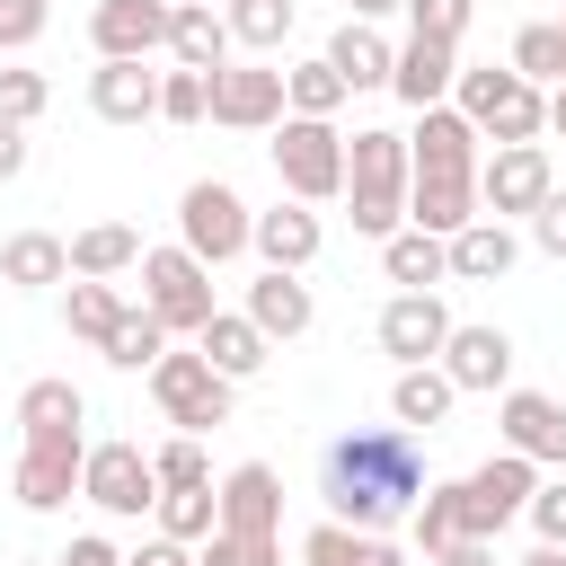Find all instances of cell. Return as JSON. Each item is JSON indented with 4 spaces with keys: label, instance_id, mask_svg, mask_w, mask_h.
Instances as JSON below:
<instances>
[{
    "label": "cell",
    "instance_id": "cell-49",
    "mask_svg": "<svg viewBox=\"0 0 566 566\" xmlns=\"http://www.w3.org/2000/svg\"><path fill=\"white\" fill-rule=\"evenodd\" d=\"M53 566H124V548H115V539H97V531H80V539H71Z\"/></svg>",
    "mask_w": 566,
    "mask_h": 566
},
{
    "label": "cell",
    "instance_id": "cell-32",
    "mask_svg": "<svg viewBox=\"0 0 566 566\" xmlns=\"http://www.w3.org/2000/svg\"><path fill=\"white\" fill-rule=\"evenodd\" d=\"M451 398H460V389H451V371H442V363H407V371H398V389H389V416H398L407 433H433V424L451 416Z\"/></svg>",
    "mask_w": 566,
    "mask_h": 566
},
{
    "label": "cell",
    "instance_id": "cell-2",
    "mask_svg": "<svg viewBox=\"0 0 566 566\" xmlns=\"http://www.w3.org/2000/svg\"><path fill=\"white\" fill-rule=\"evenodd\" d=\"M345 203H354V230L363 239H389L407 221V133L363 124L345 142Z\"/></svg>",
    "mask_w": 566,
    "mask_h": 566
},
{
    "label": "cell",
    "instance_id": "cell-26",
    "mask_svg": "<svg viewBox=\"0 0 566 566\" xmlns=\"http://www.w3.org/2000/svg\"><path fill=\"white\" fill-rule=\"evenodd\" d=\"M301 566H407L398 548H389V531H354V522H310L301 531Z\"/></svg>",
    "mask_w": 566,
    "mask_h": 566
},
{
    "label": "cell",
    "instance_id": "cell-14",
    "mask_svg": "<svg viewBox=\"0 0 566 566\" xmlns=\"http://www.w3.org/2000/svg\"><path fill=\"white\" fill-rule=\"evenodd\" d=\"M212 504H221V531L283 539V478H274V460H239V469L212 486Z\"/></svg>",
    "mask_w": 566,
    "mask_h": 566
},
{
    "label": "cell",
    "instance_id": "cell-3",
    "mask_svg": "<svg viewBox=\"0 0 566 566\" xmlns=\"http://www.w3.org/2000/svg\"><path fill=\"white\" fill-rule=\"evenodd\" d=\"M451 106L478 124V142H539L548 133V88H531L513 62L495 71V62H469L460 80H451Z\"/></svg>",
    "mask_w": 566,
    "mask_h": 566
},
{
    "label": "cell",
    "instance_id": "cell-24",
    "mask_svg": "<svg viewBox=\"0 0 566 566\" xmlns=\"http://www.w3.org/2000/svg\"><path fill=\"white\" fill-rule=\"evenodd\" d=\"M248 318L265 327V345H274V336L292 345V336H310V318H318V301H310V283H301V274H283V265H265V274L248 283Z\"/></svg>",
    "mask_w": 566,
    "mask_h": 566
},
{
    "label": "cell",
    "instance_id": "cell-21",
    "mask_svg": "<svg viewBox=\"0 0 566 566\" xmlns=\"http://www.w3.org/2000/svg\"><path fill=\"white\" fill-rule=\"evenodd\" d=\"M451 80H460V44H442V35H407L398 62H389V88H398L407 106H442Z\"/></svg>",
    "mask_w": 566,
    "mask_h": 566
},
{
    "label": "cell",
    "instance_id": "cell-4",
    "mask_svg": "<svg viewBox=\"0 0 566 566\" xmlns=\"http://www.w3.org/2000/svg\"><path fill=\"white\" fill-rule=\"evenodd\" d=\"M274 177L292 203H336L345 195V133L336 115H283L274 124Z\"/></svg>",
    "mask_w": 566,
    "mask_h": 566
},
{
    "label": "cell",
    "instance_id": "cell-25",
    "mask_svg": "<svg viewBox=\"0 0 566 566\" xmlns=\"http://www.w3.org/2000/svg\"><path fill=\"white\" fill-rule=\"evenodd\" d=\"M9 495H18L27 513H62V504L80 495V451H44V442H27L18 469H9Z\"/></svg>",
    "mask_w": 566,
    "mask_h": 566
},
{
    "label": "cell",
    "instance_id": "cell-39",
    "mask_svg": "<svg viewBox=\"0 0 566 566\" xmlns=\"http://www.w3.org/2000/svg\"><path fill=\"white\" fill-rule=\"evenodd\" d=\"M221 18H230V44H248V53H274V44L292 35V18H301V9H292V0H230Z\"/></svg>",
    "mask_w": 566,
    "mask_h": 566
},
{
    "label": "cell",
    "instance_id": "cell-6",
    "mask_svg": "<svg viewBox=\"0 0 566 566\" xmlns=\"http://www.w3.org/2000/svg\"><path fill=\"white\" fill-rule=\"evenodd\" d=\"M248 203H239V186H221V177H195L186 195H177V248L186 256H203V265H230V256H248Z\"/></svg>",
    "mask_w": 566,
    "mask_h": 566
},
{
    "label": "cell",
    "instance_id": "cell-38",
    "mask_svg": "<svg viewBox=\"0 0 566 566\" xmlns=\"http://www.w3.org/2000/svg\"><path fill=\"white\" fill-rule=\"evenodd\" d=\"M407 531H416V548L433 557V548H451L460 539V478H424V495H416V513H407Z\"/></svg>",
    "mask_w": 566,
    "mask_h": 566
},
{
    "label": "cell",
    "instance_id": "cell-47",
    "mask_svg": "<svg viewBox=\"0 0 566 566\" xmlns=\"http://www.w3.org/2000/svg\"><path fill=\"white\" fill-rule=\"evenodd\" d=\"M44 18H53V0H0V53H27L44 35Z\"/></svg>",
    "mask_w": 566,
    "mask_h": 566
},
{
    "label": "cell",
    "instance_id": "cell-53",
    "mask_svg": "<svg viewBox=\"0 0 566 566\" xmlns=\"http://www.w3.org/2000/svg\"><path fill=\"white\" fill-rule=\"evenodd\" d=\"M548 133H557V142H566V80H557V88H548Z\"/></svg>",
    "mask_w": 566,
    "mask_h": 566
},
{
    "label": "cell",
    "instance_id": "cell-37",
    "mask_svg": "<svg viewBox=\"0 0 566 566\" xmlns=\"http://www.w3.org/2000/svg\"><path fill=\"white\" fill-rule=\"evenodd\" d=\"M97 354H106L115 371H150V363L168 354V327H159L150 310H133V301H124V318H115V336H106Z\"/></svg>",
    "mask_w": 566,
    "mask_h": 566
},
{
    "label": "cell",
    "instance_id": "cell-12",
    "mask_svg": "<svg viewBox=\"0 0 566 566\" xmlns=\"http://www.w3.org/2000/svg\"><path fill=\"white\" fill-rule=\"evenodd\" d=\"M478 124L442 97V106H416V133H407V177H478Z\"/></svg>",
    "mask_w": 566,
    "mask_h": 566
},
{
    "label": "cell",
    "instance_id": "cell-10",
    "mask_svg": "<svg viewBox=\"0 0 566 566\" xmlns=\"http://www.w3.org/2000/svg\"><path fill=\"white\" fill-rule=\"evenodd\" d=\"M531 486H539V460H522V451L478 460V469L460 478V539H495V531L531 504Z\"/></svg>",
    "mask_w": 566,
    "mask_h": 566
},
{
    "label": "cell",
    "instance_id": "cell-43",
    "mask_svg": "<svg viewBox=\"0 0 566 566\" xmlns=\"http://www.w3.org/2000/svg\"><path fill=\"white\" fill-rule=\"evenodd\" d=\"M195 566H283V539H248V531H212L195 548Z\"/></svg>",
    "mask_w": 566,
    "mask_h": 566
},
{
    "label": "cell",
    "instance_id": "cell-1",
    "mask_svg": "<svg viewBox=\"0 0 566 566\" xmlns=\"http://www.w3.org/2000/svg\"><path fill=\"white\" fill-rule=\"evenodd\" d=\"M318 495H327V513L354 522V531L407 522L416 495H424V451H416V433H407V424H354V433H336V442L318 451Z\"/></svg>",
    "mask_w": 566,
    "mask_h": 566
},
{
    "label": "cell",
    "instance_id": "cell-55",
    "mask_svg": "<svg viewBox=\"0 0 566 566\" xmlns=\"http://www.w3.org/2000/svg\"><path fill=\"white\" fill-rule=\"evenodd\" d=\"M389 9H407V0H354V18H389Z\"/></svg>",
    "mask_w": 566,
    "mask_h": 566
},
{
    "label": "cell",
    "instance_id": "cell-50",
    "mask_svg": "<svg viewBox=\"0 0 566 566\" xmlns=\"http://www.w3.org/2000/svg\"><path fill=\"white\" fill-rule=\"evenodd\" d=\"M9 177H27V124L0 115V186H9Z\"/></svg>",
    "mask_w": 566,
    "mask_h": 566
},
{
    "label": "cell",
    "instance_id": "cell-46",
    "mask_svg": "<svg viewBox=\"0 0 566 566\" xmlns=\"http://www.w3.org/2000/svg\"><path fill=\"white\" fill-rule=\"evenodd\" d=\"M522 513H531V531H539V539H557V548H566V469H557V478H539Z\"/></svg>",
    "mask_w": 566,
    "mask_h": 566
},
{
    "label": "cell",
    "instance_id": "cell-44",
    "mask_svg": "<svg viewBox=\"0 0 566 566\" xmlns=\"http://www.w3.org/2000/svg\"><path fill=\"white\" fill-rule=\"evenodd\" d=\"M44 106H53V80L44 71H0V115L9 124H35Z\"/></svg>",
    "mask_w": 566,
    "mask_h": 566
},
{
    "label": "cell",
    "instance_id": "cell-19",
    "mask_svg": "<svg viewBox=\"0 0 566 566\" xmlns=\"http://www.w3.org/2000/svg\"><path fill=\"white\" fill-rule=\"evenodd\" d=\"M88 106H97V124H150V115H159V71L106 53V62L88 71Z\"/></svg>",
    "mask_w": 566,
    "mask_h": 566
},
{
    "label": "cell",
    "instance_id": "cell-51",
    "mask_svg": "<svg viewBox=\"0 0 566 566\" xmlns=\"http://www.w3.org/2000/svg\"><path fill=\"white\" fill-rule=\"evenodd\" d=\"M424 566H495V539H451V548H433Z\"/></svg>",
    "mask_w": 566,
    "mask_h": 566
},
{
    "label": "cell",
    "instance_id": "cell-35",
    "mask_svg": "<svg viewBox=\"0 0 566 566\" xmlns=\"http://www.w3.org/2000/svg\"><path fill=\"white\" fill-rule=\"evenodd\" d=\"M62 318H71V336H80V345H106V336H115V318H124V292H115V283H97V274H71Z\"/></svg>",
    "mask_w": 566,
    "mask_h": 566
},
{
    "label": "cell",
    "instance_id": "cell-52",
    "mask_svg": "<svg viewBox=\"0 0 566 566\" xmlns=\"http://www.w3.org/2000/svg\"><path fill=\"white\" fill-rule=\"evenodd\" d=\"M124 566H195V548H186V539H142Z\"/></svg>",
    "mask_w": 566,
    "mask_h": 566
},
{
    "label": "cell",
    "instance_id": "cell-15",
    "mask_svg": "<svg viewBox=\"0 0 566 566\" xmlns=\"http://www.w3.org/2000/svg\"><path fill=\"white\" fill-rule=\"evenodd\" d=\"M495 424H504V451H522V460H539V469H566V398H548V389H504Z\"/></svg>",
    "mask_w": 566,
    "mask_h": 566
},
{
    "label": "cell",
    "instance_id": "cell-29",
    "mask_svg": "<svg viewBox=\"0 0 566 566\" xmlns=\"http://www.w3.org/2000/svg\"><path fill=\"white\" fill-rule=\"evenodd\" d=\"M380 274H389L398 292H433V283L451 274V248H442L433 230H416V221H398V230L380 239Z\"/></svg>",
    "mask_w": 566,
    "mask_h": 566
},
{
    "label": "cell",
    "instance_id": "cell-17",
    "mask_svg": "<svg viewBox=\"0 0 566 566\" xmlns=\"http://www.w3.org/2000/svg\"><path fill=\"white\" fill-rule=\"evenodd\" d=\"M88 398L71 389V380H27L18 389V433L27 442H44V451H88Z\"/></svg>",
    "mask_w": 566,
    "mask_h": 566
},
{
    "label": "cell",
    "instance_id": "cell-36",
    "mask_svg": "<svg viewBox=\"0 0 566 566\" xmlns=\"http://www.w3.org/2000/svg\"><path fill=\"white\" fill-rule=\"evenodd\" d=\"M345 97H354V88L336 80V62H327V53H318V62H292V71H283V115H336Z\"/></svg>",
    "mask_w": 566,
    "mask_h": 566
},
{
    "label": "cell",
    "instance_id": "cell-9",
    "mask_svg": "<svg viewBox=\"0 0 566 566\" xmlns=\"http://www.w3.org/2000/svg\"><path fill=\"white\" fill-rule=\"evenodd\" d=\"M80 495L115 522H142L159 504V478H150V451L142 442H88L80 451Z\"/></svg>",
    "mask_w": 566,
    "mask_h": 566
},
{
    "label": "cell",
    "instance_id": "cell-34",
    "mask_svg": "<svg viewBox=\"0 0 566 566\" xmlns=\"http://www.w3.org/2000/svg\"><path fill=\"white\" fill-rule=\"evenodd\" d=\"M159 539H186V548H203L212 531H221V504H212V486H159Z\"/></svg>",
    "mask_w": 566,
    "mask_h": 566
},
{
    "label": "cell",
    "instance_id": "cell-33",
    "mask_svg": "<svg viewBox=\"0 0 566 566\" xmlns=\"http://www.w3.org/2000/svg\"><path fill=\"white\" fill-rule=\"evenodd\" d=\"M0 283H18V292H44V283H71V248H62L53 230H18V239L0 248Z\"/></svg>",
    "mask_w": 566,
    "mask_h": 566
},
{
    "label": "cell",
    "instance_id": "cell-45",
    "mask_svg": "<svg viewBox=\"0 0 566 566\" xmlns=\"http://www.w3.org/2000/svg\"><path fill=\"white\" fill-rule=\"evenodd\" d=\"M469 9H478V0H407V35H442V44H460V35H469Z\"/></svg>",
    "mask_w": 566,
    "mask_h": 566
},
{
    "label": "cell",
    "instance_id": "cell-18",
    "mask_svg": "<svg viewBox=\"0 0 566 566\" xmlns=\"http://www.w3.org/2000/svg\"><path fill=\"white\" fill-rule=\"evenodd\" d=\"M433 363L451 371L460 398H469V389H504V380H513V336H504V327H460V318H451V336H442Z\"/></svg>",
    "mask_w": 566,
    "mask_h": 566
},
{
    "label": "cell",
    "instance_id": "cell-5",
    "mask_svg": "<svg viewBox=\"0 0 566 566\" xmlns=\"http://www.w3.org/2000/svg\"><path fill=\"white\" fill-rule=\"evenodd\" d=\"M142 310L168 327V336H195L221 301H212V265L186 256V248H142Z\"/></svg>",
    "mask_w": 566,
    "mask_h": 566
},
{
    "label": "cell",
    "instance_id": "cell-48",
    "mask_svg": "<svg viewBox=\"0 0 566 566\" xmlns=\"http://www.w3.org/2000/svg\"><path fill=\"white\" fill-rule=\"evenodd\" d=\"M531 239H539V248L566 265V186H548V195H539V212H531Z\"/></svg>",
    "mask_w": 566,
    "mask_h": 566
},
{
    "label": "cell",
    "instance_id": "cell-20",
    "mask_svg": "<svg viewBox=\"0 0 566 566\" xmlns=\"http://www.w3.org/2000/svg\"><path fill=\"white\" fill-rule=\"evenodd\" d=\"M195 354H203V363H212L221 380H256L274 345H265V327H256L248 310H212V318L195 327Z\"/></svg>",
    "mask_w": 566,
    "mask_h": 566
},
{
    "label": "cell",
    "instance_id": "cell-13",
    "mask_svg": "<svg viewBox=\"0 0 566 566\" xmlns=\"http://www.w3.org/2000/svg\"><path fill=\"white\" fill-rule=\"evenodd\" d=\"M380 354L407 371V363H433L442 354V336H451V310H442V292H389V310H380Z\"/></svg>",
    "mask_w": 566,
    "mask_h": 566
},
{
    "label": "cell",
    "instance_id": "cell-7",
    "mask_svg": "<svg viewBox=\"0 0 566 566\" xmlns=\"http://www.w3.org/2000/svg\"><path fill=\"white\" fill-rule=\"evenodd\" d=\"M230 389H239V380H221L203 354H159V363H150V398H159V416H168L177 433L230 424Z\"/></svg>",
    "mask_w": 566,
    "mask_h": 566
},
{
    "label": "cell",
    "instance_id": "cell-41",
    "mask_svg": "<svg viewBox=\"0 0 566 566\" xmlns=\"http://www.w3.org/2000/svg\"><path fill=\"white\" fill-rule=\"evenodd\" d=\"M203 106H212V80L203 71H159V124H203Z\"/></svg>",
    "mask_w": 566,
    "mask_h": 566
},
{
    "label": "cell",
    "instance_id": "cell-28",
    "mask_svg": "<svg viewBox=\"0 0 566 566\" xmlns=\"http://www.w3.org/2000/svg\"><path fill=\"white\" fill-rule=\"evenodd\" d=\"M327 62H336V80H345V88H389V62H398V44H389L371 18H345V27L327 35Z\"/></svg>",
    "mask_w": 566,
    "mask_h": 566
},
{
    "label": "cell",
    "instance_id": "cell-11",
    "mask_svg": "<svg viewBox=\"0 0 566 566\" xmlns=\"http://www.w3.org/2000/svg\"><path fill=\"white\" fill-rule=\"evenodd\" d=\"M212 80V124L221 133H274L283 124V71L274 62H221V71H203Z\"/></svg>",
    "mask_w": 566,
    "mask_h": 566
},
{
    "label": "cell",
    "instance_id": "cell-16",
    "mask_svg": "<svg viewBox=\"0 0 566 566\" xmlns=\"http://www.w3.org/2000/svg\"><path fill=\"white\" fill-rule=\"evenodd\" d=\"M168 9H177V0H97V9H88V44H97V62H106V53L150 62V53L168 44Z\"/></svg>",
    "mask_w": 566,
    "mask_h": 566
},
{
    "label": "cell",
    "instance_id": "cell-23",
    "mask_svg": "<svg viewBox=\"0 0 566 566\" xmlns=\"http://www.w3.org/2000/svg\"><path fill=\"white\" fill-rule=\"evenodd\" d=\"M248 248H256L265 265H283V274H301V265L318 256V212L283 195L274 212H256V221H248Z\"/></svg>",
    "mask_w": 566,
    "mask_h": 566
},
{
    "label": "cell",
    "instance_id": "cell-8",
    "mask_svg": "<svg viewBox=\"0 0 566 566\" xmlns=\"http://www.w3.org/2000/svg\"><path fill=\"white\" fill-rule=\"evenodd\" d=\"M548 186H557L548 142H495V150L478 159V212H495V221H531Z\"/></svg>",
    "mask_w": 566,
    "mask_h": 566
},
{
    "label": "cell",
    "instance_id": "cell-54",
    "mask_svg": "<svg viewBox=\"0 0 566 566\" xmlns=\"http://www.w3.org/2000/svg\"><path fill=\"white\" fill-rule=\"evenodd\" d=\"M522 566H566V548H557V539H539V548H531Z\"/></svg>",
    "mask_w": 566,
    "mask_h": 566
},
{
    "label": "cell",
    "instance_id": "cell-31",
    "mask_svg": "<svg viewBox=\"0 0 566 566\" xmlns=\"http://www.w3.org/2000/svg\"><path fill=\"white\" fill-rule=\"evenodd\" d=\"M62 248H71V274H97V283H115L124 265H142V230H133V221H88V230H71Z\"/></svg>",
    "mask_w": 566,
    "mask_h": 566
},
{
    "label": "cell",
    "instance_id": "cell-27",
    "mask_svg": "<svg viewBox=\"0 0 566 566\" xmlns=\"http://www.w3.org/2000/svg\"><path fill=\"white\" fill-rule=\"evenodd\" d=\"M168 53H177L186 71H221V62H230V18H221L212 0H177V9H168Z\"/></svg>",
    "mask_w": 566,
    "mask_h": 566
},
{
    "label": "cell",
    "instance_id": "cell-22",
    "mask_svg": "<svg viewBox=\"0 0 566 566\" xmlns=\"http://www.w3.org/2000/svg\"><path fill=\"white\" fill-rule=\"evenodd\" d=\"M442 248H451V274H460V283H504V274H513V256H522L513 221H495V212L460 221V230H451Z\"/></svg>",
    "mask_w": 566,
    "mask_h": 566
},
{
    "label": "cell",
    "instance_id": "cell-56",
    "mask_svg": "<svg viewBox=\"0 0 566 566\" xmlns=\"http://www.w3.org/2000/svg\"><path fill=\"white\" fill-rule=\"evenodd\" d=\"M557 44H566V18H557Z\"/></svg>",
    "mask_w": 566,
    "mask_h": 566
},
{
    "label": "cell",
    "instance_id": "cell-42",
    "mask_svg": "<svg viewBox=\"0 0 566 566\" xmlns=\"http://www.w3.org/2000/svg\"><path fill=\"white\" fill-rule=\"evenodd\" d=\"M150 478L159 486H212V460H203V433H177L150 451Z\"/></svg>",
    "mask_w": 566,
    "mask_h": 566
},
{
    "label": "cell",
    "instance_id": "cell-30",
    "mask_svg": "<svg viewBox=\"0 0 566 566\" xmlns=\"http://www.w3.org/2000/svg\"><path fill=\"white\" fill-rule=\"evenodd\" d=\"M407 221L451 239L460 221H478V177H407Z\"/></svg>",
    "mask_w": 566,
    "mask_h": 566
},
{
    "label": "cell",
    "instance_id": "cell-40",
    "mask_svg": "<svg viewBox=\"0 0 566 566\" xmlns=\"http://www.w3.org/2000/svg\"><path fill=\"white\" fill-rule=\"evenodd\" d=\"M513 71H522L531 88H557V80H566V44H557V18H531V27L513 35Z\"/></svg>",
    "mask_w": 566,
    "mask_h": 566
}]
</instances>
